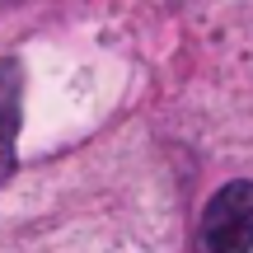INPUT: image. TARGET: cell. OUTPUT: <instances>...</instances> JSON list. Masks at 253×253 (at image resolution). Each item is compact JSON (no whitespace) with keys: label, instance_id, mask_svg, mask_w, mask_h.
<instances>
[{"label":"cell","instance_id":"cell-1","mask_svg":"<svg viewBox=\"0 0 253 253\" xmlns=\"http://www.w3.org/2000/svg\"><path fill=\"white\" fill-rule=\"evenodd\" d=\"M192 253H253V183L235 178L202 207Z\"/></svg>","mask_w":253,"mask_h":253},{"label":"cell","instance_id":"cell-2","mask_svg":"<svg viewBox=\"0 0 253 253\" xmlns=\"http://www.w3.org/2000/svg\"><path fill=\"white\" fill-rule=\"evenodd\" d=\"M19 103H24V66H19L14 56H0V183L14 173Z\"/></svg>","mask_w":253,"mask_h":253}]
</instances>
